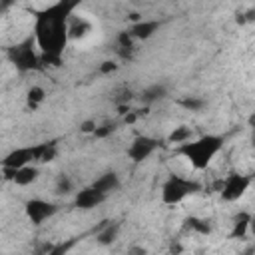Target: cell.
Here are the masks:
<instances>
[{"instance_id": "6da1fadb", "label": "cell", "mask_w": 255, "mask_h": 255, "mask_svg": "<svg viewBox=\"0 0 255 255\" xmlns=\"http://www.w3.org/2000/svg\"><path fill=\"white\" fill-rule=\"evenodd\" d=\"M82 0H58L52 6L36 12L34 20V40L42 54V62H50L52 66L60 64L64 48L70 40L68 28L72 20V12Z\"/></svg>"}, {"instance_id": "7a4b0ae2", "label": "cell", "mask_w": 255, "mask_h": 255, "mask_svg": "<svg viewBox=\"0 0 255 255\" xmlns=\"http://www.w3.org/2000/svg\"><path fill=\"white\" fill-rule=\"evenodd\" d=\"M225 137L219 133H203L195 139H189L185 143L177 145V153L183 155L193 169H205L213 157L223 149Z\"/></svg>"}, {"instance_id": "3957f363", "label": "cell", "mask_w": 255, "mask_h": 255, "mask_svg": "<svg viewBox=\"0 0 255 255\" xmlns=\"http://www.w3.org/2000/svg\"><path fill=\"white\" fill-rule=\"evenodd\" d=\"M34 48H38L34 36L8 48V58L16 66L18 72H34V70L42 68V54H38Z\"/></svg>"}, {"instance_id": "277c9868", "label": "cell", "mask_w": 255, "mask_h": 255, "mask_svg": "<svg viewBox=\"0 0 255 255\" xmlns=\"http://www.w3.org/2000/svg\"><path fill=\"white\" fill-rule=\"evenodd\" d=\"M199 189H201V185H199L197 181L171 173V175L163 181L159 195H161V201H163L165 205H177V203H181L185 197L197 193Z\"/></svg>"}, {"instance_id": "5b68a950", "label": "cell", "mask_w": 255, "mask_h": 255, "mask_svg": "<svg viewBox=\"0 0 255 255\" xmlns=\"http://www.w3.org/2000/svg\"><path fill=\"white\" fill-rule=\"evenodd\" d=\"M249 185H251V177L249 175H245V173H229L221 181L219 195H221L223 201L233 203V201H239L247 193Z\"/></svg>"}, {"instance_id": "8992f818", "label": "cell", "mask_w": 255, "mask_h": 255, "mask_svg": "<svg viewBox=\"0 0 255 255\" xmlns=\"http://www.w3.org/2000/svg\"><path fill=\"white\" fill-rule=\"evenodd\" d=\"M24 213H26V217L32 225H42L46 219H50L58 213V205L52 203V201L34 197V199H28L24 203Z\"/></svg>"}, {"instance_id": "52a82bcc", "label": "cell", "mask_w": 255, "mask_h": 255, "mask_svg": "<svg viewBox=\"0 0 255 255\" xmlns=\"http://www.w3.org/2000/svg\"><path fill=\"white\" fill-rule=\"evenodd\" d=\"M159 147V139L151 137V135H135L128 147V157L133 163H141L145 161L149 155H153V151Z\"/></svg>"}, {"instance_id": "ba28073f", "label": "cell", "mask_w": 255, "mask_h": 255, "mask_svg": "<svg viewBox=\"0 0 255 255\" xmlns=\"http://www.w3.org/2000/svg\"><path fill=\"white\" fill-rule=\"evenodd\" d=\"M2 173H4V179H6V181H12V183H16V185H20V187L32 185V183H36L38 177H40V169H38V165H34V163H28V165L16 167V169H12V167H2Z\"/></svg>"}, {"instance_id": "9c48e42d", "label": "cell", "mask_w": 255, "mask_h": 255, "mask_svg": "<svg viewBox=\"0 0 255 255\" xmlns=\"http://www.w3.org/2000/svg\"><path fill=\"white\" fill-rule=\"evenodd\" d=\"M106 199H108L106 193H102V191L96 189L94 185H88V187H82L80 191H76V195H74V205H76L78 209L90 211V209L102 205Z\"/></svg>"}, {"instance_id": "30bf717a", "label": "cell", "mask_w": 255, "mask_h": 255, "mask_svg": "<svg viewBox=\"0 0 255 255\" xmlns=\"http://www.w3.org/2000/svg\"><path fill=\"white\" fill-rule=\"evenodd\" d=\"M34 161H36V159H34V145L16 147V149H12L10 153L4 155L2 167H12V169H16V167H24V165L34 163Z\"/></svg>"}, {"instance_id": "8fae6325", "label": "cell", "mask_w": 255, "mask_h": 255, "mask_svg": "<svg viewBox=\"0 0 255 255\" xmlns=\"http://www.w3.org/2000/svg\"><path fill=\"white\" fill-rule=\"evenodd\" d=\"M92 185L110 197L114 191H118V189H120L122 181H120V175H118L116 171H104L102 175H98V177L92 181Z\"/></svg>"}, {"instance_id": "7c38bea8", "label": "cell", "mask_w": 255, "mask_h": 255, "mask_svg": "<svg viewBox=\"0 0 255 255\" xmlns=\"http://www.w3.org/2000/svg\"><path fill=\"white\" fill-rule=\"evenodd\" d=\"M159 26H161V22L159 20H139V22H135V24H131L128 30L131 32V36L135 38V40H147V38H151L157 30H159Z\"/></svg>"}, {"instance_id": "4fadbf2b", "label": "cell", "mask_w": 255, "mask_h": 255, "mask_svg": "<svg viewBox=\"0 0 255 255\" xmlns=\"http://www.w3.org/2000/svg\"><path fill=\"white\" fill-rule=\"evenodd\" d=\"M251 221H253L251 213L239 211V213L233 217V229H231L229 237H231V239H241V237H245L247 231L251 229Z\"/></svg>"}, {"instance_id": "5bb4252c", "label": "cell", "mask_w": 255, "mask_h": 255, "mask_svg": "<svg viewBox=\"0 0 255 255\" xmlns=\"http://www.w3.org/2000/svg\"><path fill=\"white\" fill-rule=\"evenodd\" d=\"M120 233V223L118 221H102L100 231L96 233V239L100 245H112L118 239Z\"/></svg>"}, {"instance_id": "9a60e30c", "label": "cell", "mask_w": 255, "mask_h": 255, "mask_svg": "<svg viewBox=\"0 0 255 255\" xmlns=\"http://www.w3.org/2000/svg\"><path fill=\"white\" fill-rule=\"evenodd\" d=\"M58 155V145L56 141H44V143H36L34 145V159L38 163H50L54 161Z\"/></svg>"}, {"instance_id": "2e32d148", "label": "cell", "mask_w": 255, "mask_h": 255, "mask_svg": "<svg viewBox=\"0 0 255 255\" xmlns=\"http://www.w3.org/2000/svg\"><path fill=\"white\" fill-rule=\"evenodd\" d=\"M167 96V88L163 84H151L147 88H143V92L139 94V100L145 104V106H151L159 100H163Z\"/></svg>"}, {"instance_id": "e0dca14e", "label": "cell", "mask_w": 255, "mask_h": 255, "mask_svg": "<svg viewBox=\"0 0 255 255\" xmlns=\"http://www.w3.org/2000/svg\"><path fill=\"white\" fill-rule=\"evenodd\" d=\"M92 24L86 20V18H80V16H72L70 20V28H68V34H70V40H76V38H84L88 32H90Z\"/></svg>"}, {"instance_id": "ac0fdd59", "label": "cell", "mask_w": 255, "mask_h": 255, "mask_svg": "<svg viewBox=\"0 0 255 255\" xmlns=\"http://www.w3.org/2000/svg\"><path fill=\"white\" fill-rule=\"evenodd\" d=\"M133 42H135V38L131 36L129 30H122V32L118 34L116 44H118V52L122 54V58H129V54H131V50H133Z\"/></svg>"}, {"instance_id": "d6986e66", "label": "cell", "mask_w": 255, "mask_h": 255, "mask_svg": "<svg viewBox=\"0 0 255 255\" xmlns=\"http://www.w3.org/2000/svg\"><path fill=\"white\" fill-rule=\"evenodd\" d=\"M44 100H46V90H44L42 86H32V88H28V92H26V104H28L30 110L40 108V106L44 104Z\"/></svg>"}, {"instance_id": "ffe728a7", "label": "cell", "mask_w": 255, "mask_h": 255, "mask_svg": "<svg viewBox=\"0 0 255 255\" xmlns=\"http://www.w3.org/2000/svg\"><path fill=\"white\" fill-rule=\"evenodd\" d=\"M191 137H193V131H191V128H189V126H177V128H173V129H171V133L167 135V141H169V143L179 145V143L189 141Z\"/></svg>"}, {"instance_id": "44dd1931", "label": "cell", "mask_w": 255, "mask_h": 255, "mask_svg": "<svg viewBox=\"0 0 255 255\" xmlns=\"http://www.w3.org/2000/svg\"><path fill=\"white\" fill-rule=\"evenodd\" d=\"M177 104L187 112H201L207 106V102L199 96H183L181 100H177Z\"/></svg>"}, {"instance_id": "7402d4cb", "label": "cell", "mask_w": 255, "mask_h": 255, "mask_svg": "<svg viewBox=\"0 0 255 255\" xmlns=\"http://www.w3.org/2000/svg\"><path fill=\"white\" fill-rule=\"evenodd\" d=\"M74 191V181L68 173H60L58 179H56V193L58 195H68Z\"/></svg>"}, {"instance_id": "603a6c76", "label": "cell", "mask_w": 255, "mask_h": 255, "mask_svg": "<svg viewBox=\"0 0 255 255\" xmlns=\"http://www.w3.org/2000/svg\"><path fill=\"white\" fill-rule=\"evenodd\" d=\"M116 122H106V124H102V126H98L96 128V131H94V137H98V139H104V137H108V135H112L114 131H116Z\"/></svg>"}, {"instance_id": "cb8c5ba5", "label": "cell", "mask_w": 255, "mask_h": 255, "mask_svg": "<svg viewBox=\"0 0 255 255\" xmlns=\"http://www.w3.org/2000/svg\"><path fill=\"white\" fill-rule=\"evenodd\" d=\"M187 223H189V227H191L193 231H199V233H209V231H211V227H209V223H207L205 219L191 217V219H187Z\"/></svg>"}, {"instance_id": "d4e9b609", "label": "cell", "mask_w": 255, "mask_h": 255, "mask_svg": "<svg viewBox=\"0 0 255 255\" xmlns=\"http://www.w3.org/2000/svg\"><path fill=\"white\" fill-rule=\"evenodd\" d=\"M120 66H118V62H114V60H106V62H102L100 64V72L102 74H112V72H116Z\"/></svg>"}, {"instance_id": "484cf974", "label": "cell", "mask_w": 255, "mask_h": 255, "mask_svg": "<svg viewBox=\"0 0 255 255\" xmlns=\"http://www.w3.org/2000/svg\"><path fill=\"white\" fill-rule=\"evenodd\" d=\"M96 128H98V124H96L94 120H84V122L80 124V131H82V133H92V135H94Z\"/></svg>"}, {"instance_id": "4316f807", "label": "cell", "mask_w": 255, "mask_h": 255, "mask_svg": "<svg viewBox=\"0 0 255 255\" xmlns=\"http://www.w3.org/2000/svg\"><path fill=\"white\" fill-rule=\"evenodd\" d=\"M243 14H245V20H247V24H249V22H255V8H249V10H245Z\"/></svg>"}, {"instance_id": "83f0119b", "label": "cell", "mask_w": 255, "mask_h": 255, "mask_svg": "<svg viewBox=\"0 0 255 255\" xmlns=\"http://www.w3.org/2000/svg\"><path fill=\"white\" fill-rule=\"evenodd\" d=\"M235 22H237V24H241V26H243V24H247L245 14H243V12H237V14H235Z\"/></svg>"}]
</instances>
